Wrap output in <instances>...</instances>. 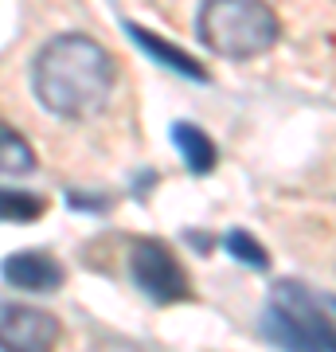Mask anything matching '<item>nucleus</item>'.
Here are the masks:
<instances>
[{
    "label": "nucleus",
    "mask_w": 336,
    "mask_h": 352,
    "mask_svg": "<svg viewBox=\"0 0 336 352\" xmlns=\"http://www.w3.org/2000/svg\"><path fill=\"white\" fill-rule=\"evenodd\" d=\"M47 204L39 200L36 192H24V188H4L0 192V215H4V223H32L43 215Z\"/></svg>",
    "instance_id": "9b49d317"
},
{
    "label": "nucleus",
    "mask_w": 336,
    "mask_h": 352,
    "mask_svg": "<svg viewBox=\"0 0 336 352\" xmlns=\"http://www.w3.org/2000/svg\"><path fill=\"white\" fill-rule=\"evenodd\" d=\"M125 36L133 39L145 55H149L153 63H161L164 71H176V75H184V78H192V82H208V71L188 55V51H180V47H172V43H164L157 32H149V28H141V24H133V20H125Z\"/></svg>",
    "instance_id": "0eeeda50"
},
{
    "label": "nucleus",
    "mask_w": 336,
    "mask_h": 352,
    "mask_svg": "<svg viewBox=\"0 0 336 352\" xmlns=\"http://www.w3.org/2000/svg\"><path fill=\"white\" fill-rule=\"evenodd\" d=\"M129 278L153 305H180L192 298V282L161 239H137L129 247Z\"/></svg>",
    "instance_id": "20e7f679"
},
{
    "label": "nucleus",
    "mask_w": 336,
    "mask_h": 352,
    "mask_svg": "<svg viewBox=\"0 0 336 352\" xmlns=\"http://www.w3.org/2000/svg\"><path fill=\"white\" fill-rule=\"evenodd\" d=\"M0 168H4V176H27L36 173V153H32V145H27L20 133H16L12 126H0Z\"/></svg>",
    "instance_id": "1a4fd4ad"
},
{
    "label": "nucleus",
    "mask_w": 336,
    "mask_h": 352,
    "mask_svg": "<svg viewBox=\"0 0 336 352\" xmlns=\"http://www.w3.org/2000/svg\"><path fill=\"white\" fill-rule=\"evenodd\" d=\"M63 263L47 251H16L4 258V282L27 294H55L63 286Z\"/></svg>",
    "instance_id": "423d86ee"
},
{
    "label": "nucleus",
    "mask_w": 336,
    "mask_h": 352,
    "mask_svg": "<svg viewBox=\"0 0 336 352\" xmlns=\"http://www.w3.org/2000/svg\"><path fill=\"white\" fill-rule=\"evenodd\" d=\"M59 340V321L32 305H4L0 309V344L8 352H39Z\"/></svg>",
    "instance_id": "39448f33"
},
{
    "label": "nucleus",
    "mask_w": 336,
    "mask_h": 352,
    "mask_svg": "<svg viewBox=\"0 0 336 352\" xmlns=\"http://www.w3.org/2000/svg\"><path fill=\"white\" fill-rule=\"evenodd\" d=\"M328 309H333V314H336V298H328Z\"/></svg>",
    "instance_id": "ddd939ff"
},
{
    "label": "nucleus",
    "mask_w": 336,
    "mask_h": 352,
    "mask_svg": "<svg viewBox=\"0 0 336 352\" xmlns=\"http://www.w3.org/2000/svg\"><path fill=\"white\" fill-rule=\"evenodd\" d=\"M223 251L231 254L235 263L250 266V270H266V266H270L266 247H262L250 231H243V227H235V231H227V235H223Z\"/></svg>",
    "instance_id": "9d476101"
},
{
    "label": "nucleus",
    "mask_w": 336,
    "mask_h": 352,
    "mask_svg": "<svg viewBox=\"0 0 336 352\" xmlns=\"http://www.w3.org/2000/svg\"><path fill=\"white\" fill-rule=\"evenodd\" d=\"M117 63L87 32H63L47 39L32 59V94L51 118L82 122L110 102Z\"/></svg>",
    "instance_id": "f257e3e1"
},
{
    "label": "nucleus",
    "mask_w": 336,
    "mask_h": 352,
    "mask_svg": "<svg viewBox=\"0 0 336 352\" xmlns=\"http://www.w3.org/2000/svg\"><path fill=\"white\" fill-rule=\"evenodd\" d=\"M328 302H317L305 282L282 278L266 294L262 309V337L282 349H328L336 352V321L328 314Z\"/></svg>",
    "instance_id": "7ed1b4c3"
},
{
    "label": "nucleus",
    "mask_w": 336,
    "mask_h": 352,
    "mask_svg": "<svg viewBox=\"0 0 336 352\" xmlns=\"http://www.w3.org/2000/svg\"><path fill=\"white\" fill-rule=\"evenodd\" d=\"M168 138H172V149L180 153V161L192 176H208L219 164V149H215V141L203 133L199 126L192 122H172L168 129Z\"/></svg>",
    "instance_id": "6e6552de"
},
{
    "label": "nucleus",
    "mask_w": 336,
    "mask_h": 352,
    "mask_svg": "<svg viewBox=\"0 0 336 352\" xmlns=\"http://www.w3.org/2000/svg\"><path fill=\"white\" fill-rule=\"evenodd\" d=\"M67 208H75V212H102L106 200H94V196H82V192H67Z\"/></svg>",
    "instance_id": "f8f14e48"
},
{
    "label": "nucleus",
    "mask_w": 336,
    "mask_h": 352,
    "mask_svg": "<svg viewBox=\"0 0 336 352\" xmlns=\"http://www.w3.org/2000/svg\"><path fill=\"white\" fill-rule=\"evenodd\" d=\"M282 24L266 0H199L196 39L219 59H258L278 43Z\"/></svg>",
    "instance_id": "f03ea898"
}]
</instances>
